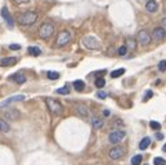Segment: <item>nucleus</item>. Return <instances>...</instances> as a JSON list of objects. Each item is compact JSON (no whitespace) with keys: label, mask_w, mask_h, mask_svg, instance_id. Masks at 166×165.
<instances>
[{"label":"nucleus","mask_w":166,"mask_h":165,"mask_svg":"<svg viewBox=\"0 0 166 165\" xmlns=\"http://www.w3.org/2000/svg\"><path fill=\"white\" fill-rule=\"evenodd\" d=\"M36 19H38V14L35 11H26L24 14H19L17 21L21 25H32L36 22Z\"/></svg>","instance_id":"obj_1"},{"label":"nucleus","mask_w":166,"mask_h":165,"mask_svg":"<svg viewBox=\"0 0 166 165\" xmlns=\"http://www.w3.org/2000/svg\"><path fill=\"white\" fill-rule=\"evenodd\" d=\"M46 104H47V107H49V110H50L53 114L56 115H60L62 114V111H64V107H62V104L60 101H57L56 99H46Z\"/></svg>","instance_id":"obj_2"},{"label":"nucleus","mask_w":166,"mask_h":165,"mask_svg":"<svg viewBox=\"0 0 166 165\" xmlns=\"http://www.w3.org/2000/svg\"><path fill=\"white\" fill-rule=\"evenodd\" d=\"M54 33V25L51 22H45L39 28V36L42 39H49Z\"/></svg>","instance_id":"obj_3"},{"label":"nucleus","mask_w":166,"mask_h":165,"mask_svg":"<svg viewBox=\"0 0 166 165\" xmlns=\"http://www.w3.org/2000/svg\"><path fill=\"white\" fill-rule=\"evenodd\" d=\"M82 42H83V45L86 46L89 50H98V49H100V42H98L94 36L86 35V36H83Z\"/></svg>","instance_id":"obj_4"},{"label":"nucleus","mask_w":166,"mask_h":165,"mask_svg":"<svg viewBox=\"0 0 166 165\" xmlns=\"http://www.w3.org/2000/svg\"><path fill=\"white\" fill-rule=\"evenodd\" d=\"M125 137H126V132H125L123 129H115V130H112V132L109 133V136H108L109 142H111V143H114V144L121 143Z\"/></svg>","instance_id":"obj_5"},{"label":"nucleus","mask_w":166,"mask_h":165,"mask_svg":"<svg viewBox=\"0 0 166 165\" xmlns=\"http://www.w3.org/2000/svg\"><path fill=\"white\" fill-rule=\"evenodd\" d=\"M69 40H71V32L69 31H61L57 35L56 45H57L58 47H62V46H65L67 43H69Z\"/></svg>","instance_id":"obj_6"},{"label":"nucleus","mask_w":166,"mask_h":165,"mask_svg":"<svg viewBox=\"0 0 166 165\" xmlns=\"http://www.w3.org/2000/svg\"><path fill=\"white\" fill-rule=\"evenodd\" d=\"M151 39H152V36H151L145 29H143V31H140L137 33V42L143 46L150 45V43H151Z\"/></svg>","instance_id":"obj_7"},{"label":"nucleus","mask_w":166,"mask_h":165,"mask_svg":"<svg viewBox=\"0 0 166 165\" xmlns=\"http://www.w3.org/2000/svg\"><path fill=\"white\" fill-rule=\"evenodd\" d=\"M3 114H4V117H6L7 119H10V121H17L19 117H21V114H19V111L17 110V108H8V110H4Z\"/></svg>","instance_id":"obj_8"},{"label":"nucleus","mask_w":166,"mask_h":165,"mask_svg":"<svg viewBox=\"0 0 166 165\" xmlns=\"http://www.w3.org/2000/svg\"><path fill=\"white\" fill-rule=\"evenodd\" d=\"M123 154H125V150H123L122 147H114V148H111L108 153V155L111 159H119Z\"/></svg>","instance_id":"obj_9"},{"label":"nucleus","mask_w":166,"mask_h":165,"mask_svg":"<svg viewBox=\"0 0 166 165\" xmlns=\"http://www.w3.org/2000/svg\"><path fill=\"white\" fill-rule=\"evenodd\" d=\"M24 99H25V96H24V95L11 96V97H8L7 100H4V101L0 103V107L3 108V107H6V106H8V104H11V103H14V101H22Z\"/></svg>","instance_id":"obj_10"},{"label":"nucleus","mask_w":166,"mask_h":165,"mask_svg":"<svg viewBox=\"0 0 166 165\" xmlns=\"http://www.w3.org/2000/svg\"><path fill=\"white\" fill-rule=\"evenodd\" d=\"M152 38L155 40H163L166 38V31L162 28V26H158V28H155L152 31Z\"/></svg>","instance_id":"obj_11"},{"label":"nucleus","mask_w":166,"mask_h":165,"mask_svg":"<svg viewBox=\"0 0 166 165\" xmlns=\"http://www.w3.org/2000/svg\"><path fill=\"white\" fill-rule=\"evenodd\" d=\"M75 113H76L79 117H87L89 115V107L87 106H84V104H78L75 106Z\"/></svg>","instance_id":"obj_12"},{"label":"nucleus","mask_w":166,"mask_h":165,"mask_svg":"<svg viewBox=\"0 0 166 165\" xmlns=\"http://www.w3.org/2000/svg\"><path fill=\"white\" fill-rule=\"evenodd\" d=\"M1 17L6 19V22H7V25L8 26H11L13 28V25H14V21H13V18H11V15H10V11L7 10V7H3L1 8Z\"/></svg>","instance_id":"obj_13"},{"label":"nucleus","mask_w":166,"mask_h":165,"mask_svg":"<svg viewBox=\"0 0 166 165\" xmlns=\"http://www.w3.org/2000/svg\"><path fill=\"white\" fill-rule=\"evenodd\" d=\"M15 63H17V58L15 57L1 58V60H0V67H10V65H14Z\"/></svg>","instance_id":"obj_14"},{"label":"nucleus","mask_w":166,"mask_h":165,"mask_svg":"<svg viewBox=\"0 0 166 165\" xmlns=\"http://www.w3.org/2000/svg\"><path fill=\"white\" fill-rule=\"evenodd\" d=\"M145 10L148 13H155L158 10V3L155 0H148L147 4H145Z\"/></svg>","instance_id":"obj_15"},{"label":"nucleus","mask_w":166,"mask_h":165,"mask_svg":"<svg viewBox=\"0 0 166 165\" xmlns=\"http://www.w3.org/2000/svg\"><path fill=\"white\" fill-rule=\"evenodd\" d=\"M91 125H93V128L94 129H101L102 126H104V121L101 119V118H98V117H93L91 118Z\"/></svg>","instance_id":"obj_16"},{"label":"nucleus","mask_w":166,"mask_h":165,"mask_svg":"<svg viewBox=\"0 0 166 165\" xmlns=\"http://www.w3.org/2000/svg\"><path fill=\"white\" fill-rule=\"evenodd\" d=\"M10 79H13L14 82H17L18 85H22V83H25L26 81V78L22 74H14V75L10 76Z\"/></svg>","instance_id":"obj_17"},{"label":"nucleus","mask_w":166,"mask_h":165,"mask_svg":"<svg viewBox=\"0 0 166 165\" xmlns=\"http://www.w3.org/2000/svg\"><path fill=\"white\" fill-rule=\"evenodd\" d=\"M28 53L35 56V57H38V56L42 54V50H40L39 47H36V46H31V47H28Z\"/></svg>","instance_id":"obj_18"},{"label":"nucleus","mask_w":166,"mask_h":165,"mask_svg":"<svg viewBox=\"0 0 166 165\" xmlns=\"http://www.w3.org/2000/svg\"><path fill=\"white\" fill-rule=\"evenodd\" d=\"M150 143H151V139H150V137H144V139L140 142V144H139L140 150H145V148H148Z\"/></svg>","instance_id":"obj_19"},{"label":"nucleus","mask_w":166,"mask_h":165,"mask_svg":"<svg viewBox=\"0 0 166 165\" xmlns=\"http://www.w3.org/2000/svg\"><path fill=\"white\" fill-rule=\"evenodd\" d=\"M126 47H128V50H134V49H136V40H134V39H132V38H128L126 39Z\"/></svg>","instance_id":"obj_20"},{"label":"nucleus","mask_w":166,"mask_h":165,"mask_svg":"<svg viewBox=\"0 0 166 165\" xmlns=\"http://www.w3.org/2000/svg\"><path fill=\"white\" fill-rule=\"evenodd\" d=\"M0 132H3V133L10 132V126H8V124L3 119H0Z\"/></svg>","instance_id":"obj_21"},{"label":"nucleus","mask_w":166,"mask_h":165,"mask_svg":"<svg viewBox=\"0 0 166 165\" xmlns=\"http://www.w3.org/2000/svg\"><path fill=\"white\" fill-rule=\"evenodd\" d=\"M73 88H75L78 92H82V90L84 89V82H83V81H80V79H78V81H75V82H73Z\"/></svg>","instance_id":"obj_22"},{"label":"nucleus","mask_w":166,"mask_h":165,"mask_svg":"<svg viewBox=\"0 0 166 165\" xmlns=\"http://www.w3.org/2000/svg\"><path fill=\"white\" fill-rule=\"evenodd\" d=\"M125 74V68H119V70H115L111 72V78H119Z\"/></svg>","instance_id":"obj_23"},{"label":"nucleus","mask_w":166,"mask_h":165,"mask_svg":"<svg viewBox=\"0 0 166 165\" xmlns=\"http://www.w3.org/2000/svg\"><path fill=\"white\" fill-rule=\"evenodd\" d=\"M47 78H49V79H51V81H56V79H58V78H60V72L49 71V72H47Z\"/></svg>","instance_id":"obj_24"},{"label":"nucleus","mask_w":166,"mask_h":165,"mask_svg":"<svg viewBox=\"0 0 166 165\" xmlns=\"http://www.w3.org/2000/svg\"><path fill=\"white\" fill-rule=\"evenodd\" d=\"M141 161H143V157H141L140 154H137V155H134L133 158H132V165H140Z\"/></svg>","instance_id":"obj_25"},{"label":"nucleus","mask_w":166,"mask_h":165,"mask_svg":"<svg viewBox=\"0 0 166 165\" xmlns=\"http://www.w3.org/2000/svg\"><path fill=\"white\" fill-rule=\"evenodd\" d=\"M68 93H69V88H68V86H64V88L57 89V95H68Z\"/></svg>","instance_id":"obj_26"},{"label":"nucleus","mask_w":166,"mask_h":165,"mask_svg":"<svg viewBox=\"0 0 166 165\" xmlns=\"http://www.w3.org/2000/svg\"><path fill=\"white\" fill-rule=\"evenodd\" d=\"M150 126L154 130H159V129H161V124H159V122H156V121H151V122H150Z\"/></svg>","instance_id":"obj_27"},{"label":"nucleus","mask_w":166,"mask_h":165,"mask_svg":"<svg viewBox=\"0 0 166 165\" xmlns=\"http://www.w3.org/2000/svg\"><path fill=\"white\" fill-rule=\"evenodd\" d=\"M154 164L155 165H166V161L163 158H161V157H155V158H154Z\"/></svg>","instance_id":"obj_28"},{"label":"nucleus","mask_w":166,"mask_h":165,"mask_svg":"<svg viewBox=\"0 0 166 165\" xmlns=\"http://www.w3.org/2000/svg\"><path fill=\"white\" fill-rule=\"evenodd\" d=\"M96 86L97 88H100V89L104 88V86H105V81H104L102 78H97L96 79Z\"/></svg>","instance_id":"obj_29"},{"label":"nucleus","mask_w":166,"mask_h":165,"mask_svg":"<svg viewBox=\"0 0 166 165\" xmlns=\"http://www.w3.org/2000/svg\"><path fill=\"white\" fill-rule=\"evenodd\" d=\"M158 70H159L161 72H165L166 71V60H162V61L158 64Z\"/></svg>","instance_id":"obj_30"},{"label":"nucleus","mask_w":166,"mask_h":165,"mask_svg":"<svg viewBox=\"0 0 166 165\" xmlns=\"http://www.w3.org/2000/svg\"><path fill=\"white\" fill-rule=\"evenodd\" d=\"M126 53H128V47H126V46H121V47L118 49V54H119V56H126Z\"/></svg>","instance_id":"obj_31"},{"label":"nucleus","mask_w":166,"mask_h":165,"mask_svg":"<svg viewBox=\"0 0 166 165\" xmlns=\"http://www.w3.org/2000/svg\"><path fill=\"white\" fill-rule=\"evenodd\" d=\"M151 97H152V92H151V90H147V93H145V96H144L143 100H144V101H148Z\"/></svg>","instance_id":"obj_32"},{"label":"nucleus","mask_w":166,"mask_h":165,"mask_svg":"<svg viewBox=\"0 0 166 165\" xmlns=\"http://www.w3.org/2000/svg\"><path fill=\"white\" fill-rule=\"evenodd\" d=\"M97 97H98V99H105V97H107V93L102 92V90H98V92H97Z\"/></svg>","instance_id":"obj_33"},{"label":"nucleus","mask_w":166,"mask_h":165,"mask_svg":"<svg viewBox=\"0 0 166 165\" xmlns=\"http://www.w3.org/2000/svg\"><path fill=\"white\" fill-rule=\"evenodd\" d=\"M21 46L19 45H10V50H19Z\"/></svg>","instance_id":"obj_34"},{"label":"nucleus","mask_w":166,"mask_h":165,"mask_svg":"<svg viewBox=\"0 0 166 165\" xmlns=\"http://www.w3.org/2000/svg\"><path fill=\"white\" fill-rule=\"evenodd\" d=\"M14 3H17V4H22V3H29L31 0H13Z\"/></svg>","instance_id":"obj_35"},{"label":"nucleus","mask_w":166,"mask_h":165,"mask_svg":"<svg viewBox=\"0 0 166 165\" xmlns=\"http://www.w3.org/2000/svg\"><path fill=\"white\" fill-rule=\"evenodd\" d=\"M161 24H162V28L166 31V17H163V18L161 19Z\"/></svg>","instance_id":"obj_36"},{"label":"nucleus","mask_w":166,"mask_h":165,"mask_svg":"<svg viewBox=\"0 0 166 165\" xmlns=\"http://www.w3.org/2000/svg\"><path fill=\"white\" fill-rule=\"evenodd\" d=\"M104 115H105V117H108V115H109V111H108V110H105V111H104Z\"/></svg>","instance_id":"obj_37"},{"label":"nucleus","mask_w":166,"mask_h":165,"mask_svg":"<svg viewBox=\"0 0 166 165\" xmlns=\"http://www.w3.org/2000/svg\"><path fill=\"white\" fill-rule=\"evenodd\" d=\"M156 137H158V139H162V137H163V135H162V133H158V136H156Z\"/></svg>","instance_id":"obj_38"},{"label":"nucleus","mask_w":166,"mask_h":165,"mask_svg":"<svg viewBox=\"0 0 166 165\" xmlns=\"http://www.w3.org/2000/svg\"><path fill=\"white\" fill-rule=\"evenodd\" d=\"M162 150H163V151L166 153V144H165V146H163V147H162Z\"/></svg>","instance_id":"obj_39"}]
</instances>
